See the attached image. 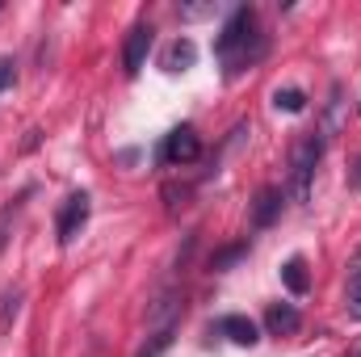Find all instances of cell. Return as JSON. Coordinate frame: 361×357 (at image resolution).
Returning <instances> with one entry per match:
<instances>
[{
    "label": "cell",
    "instance_id": "obj_1",
    "mask_svg": "<svg viewBox=\"0 0 361 357\" xmlns=\"http://www.w3.org/2000/svg\"><path fill=\"white\" fill-rule=\"evenodd\" d=\"M265 51H269V38L261 34L257 8L240 4V8L227 17V25L219 30V38H214V55H219V63L227 68V76H235V72L252 68L257 59H265Z\"/></svg>",
    "mask_w": 361,
    "mask_h": 357
},
{
    "label": "cell",
    "instance_id": "obj_2",
    "mask_svg": "<svg viewBox=\"0 0 361 357\" xmlns=\"http://www.w3.org/2000/svg\"><path fill=\"white\" fill-rule=\"evenodd\" d=\"M319 156H324V139L319 135H302L294 143V152H290V198L298 206H307V198H311V177H315Z\"/></svg>",
    "mask_w": 361,
    "mask_h": 357
},
{
    "label": "cell",
    "instance_id": "obj_3",
    "mask_svg": "<svg viewBox=\"0 0 361 357\" xmlns=\"http://www.w3.org/2000/svg\"><path fill=\"white\" fill-rule=\"evenodd\" d=\"M160 156H164L169 164H180V169H185V164H197V160H202V139H197V131H193V126H177V131H169Z\"/></svg>",
    "mask_w": 361,
    "mask_h": 357
},
{
    "label": "cell",
    "instance_id": "obj_4",
    "mask_svg": "<svg viewBox=\"0 0 361 357\" xmlns=\"http://www.w3.org/2000/svg\"><path fill=\"white\" fill-rule=\"evenodd\" d=\"M89 193H72L63 206H59V219H55V231H59V244H72L76 236H80V227L89 223Z\"/></svg>",
    "mask_w": 361,
    "mask_h": 357
},
{
    "label": "cell",
    "instance_id": "obj_5",
    "mask_svg": "<svg viewBox=\"0 0 361 357\" xmlns=\"http://www.w3.org/2000/svg\"><path fill=\"white\" fill-rule=\"evenodd\" d=\"M152 38H156V30H152L147 21L130 25V34H126V47H122V72H126V76H139V72H143V63H147V51H152Z\"/></svg>",
    "mask_w": 361,
    "mask_h": 357
},
{
    "label": "cell",
    "instance_id": "obj_6",
    "mask_svg": "<svg viewBox=\"0 0 361 357\" xmlns=\"http://www.w3.org/2000/svg\"><path fill=\"white\" fill-rule=\"evenodd\" d=\"M219 332H223L227 341H235V345H248V349L261 341V328H257L248 315H223V320H219Z\"/></svg>",
    "mask_w": 361,
    "mask_h": 357
},
{
    "label": "cell",
    "instance_id": "obj_7",
    "mask_svg": "<svg viewBox=\"0 0 361 357\" xmlns=\"http://www.w3.org/2000/svg\"><path fill=\"white\" fill-rule=\"evenodd\" d=\"M265 328H269L273 337H294L302 328V315L290 303H273L269 311H265Z\"/></svg>",
    "mask_w": 361,
    "mask_h": 357
},
{
    "label": "cell",
    "instance_id": "obj_8",
    "mask_svg": "<svg viewBox=\"0 0 361 357\" xmlns=\"http://www.w3.org/2000/svg\"><path fill=\"white\" fill-rule=\"evenodd\" d=\"M277 214H281V189L265 185V189L252 198V227H257V231H261V227H269Z\"/></svg>",
    "mask_w": 361,
    "mask_h": 357
},
{
    "label": "cell",
    "instance_id": "obj_9",
    "mask_svg": "<svg viewBox=\"0 0 361 357\" xmlns=\"http://www.w3.org/2000/svg\"><path fill=\"white\" fill-rule=\"evenodd\" d=\"M281 282H286V290H290V294H307V290H311L307 261H302V257H290V261L281 265Z\"/></svg>",
    "mask_w": 361,
    "mask_h": 357
},
{
    "label": "cell",
    "instance_id": "obj_10",
    "mask_svg": "<svg viewBox=\"0 0 361 357\" xmlns=\"http://www.w3.org/2000/svg\"><path fill=\"white\" fill-rule=\"evenodd\" d=\"M193 59H197V47H193L189 38H177V42L169 47V55H164V68H169V72H185V68H193Z\"/></svg>",
    "mask_w": 361,
    "mask_h": 357
},
{
    "label": "cell",
    "instance_id": "obj_11",
    "mask_svg": "<svg viewBox=\"0 0 361 357\" xmlns=\"http://www.w3.org/2000/svg\"><path fill=\"white\" fill-rule=\"evenodd\" d=\"M21 303H25V294L17 290V286H8L4 294H0V337L13 328V320L21 315Z\"/></svg>",
    "mask_w": 361,
    "mask_h": 357
},
{
    "label": "cell",
    "instance_id": "obj_12",
    "mask_svg": "<svg viewBox=\"0 0 361 357\" xmlns=\"http://www.w3.org/2000/svg\"><path fill=\"white\" fill-rule=\"evenodd\" d=\"M30 193H34V189H25V193H21V198H17V202H8V206H4V210H0V253H4V248H8V236H13V219H17V214H21V202H25V198H30Z\"/></svg>",
    "mask_w": 361,
    "mask_h": 357
},
{
    "label": "cell",
    "instance_id": "obj_13",
    "mask_svg": "<svg viewBox=\"0 0 361 357\" xmlns=\"http://www.w3.org/2000/svg\"><path fill=\"white\" fill-rule=\"evenodd\" d=\"M273 105L286 109V114H302L307 109V92L302 89H277L273 92Z\"/></svg>",
    "mask_w": 361,
    "mask_h": 357
},
{
    "label": "cell",
    "instance_id": "obj_14",
    "mask_svg": "<svg viewBox=\"0 0 361 357\" xmlns=\"http://www.w3.org/2000/svg\"><path fill=\"white\" fill-rule=\"evenodd\" d=\"M240 257H248V240H240V244H231V248H223V253H214L210 257V269L214 273H223V269H231Z\"/></svg>",
    "mask_w": 361,
    "mask_h": 357
},
{
    "label": "cell",
    "instance_id": "obj_15",
    "mask_svg": "<svg viewBox=\"0 0 361 357\" xmlns=\"http://www.w3.org/2000/svg\"><path fill=\"white\" fill-rule=\"evenodd\" d=\"M349 311L361 320V269L353 273V282H349Z\"/></svg>",
    "mask_w": 361,
    "mask_h": 357
},
{
    "label": "cell",
    "instance_id": "obj_16",
    "mask_svg": "<svg viewBox=\"0 0 361 357\" xmlns=\"http://www.w3.org/2000/svg\"><path fill=\"white\" fill-rule=\"evenodd\" d=\"M177 13L180 17H210V13H219V4H180Z\"/></svg>",
    "mask_w": 361,
    "mask_h": 357
},
{
    "label": "cell",
    "instance_id": "obj_17",
    "mask_svg": "<svg viewBox=\"0 0 361 357\" xmlns=\"http://www.w3.org/2000/svg\"><path fill=\"white\" fill-rule=\"evenodd\" d=\"M13 80H17V63H13V59H0V92L8 89Z\"/></svg>",
    "mask_w": 361,
    "mask_h": 357
},
{
    "label": "cell",
    "instance_id": "obj_18",
    "mask_svg": "<svg viewBox=\"0 0 361 357\" xmlns=\"http://www.w3.org/2000/svg\"><path fill=\"white\" fill-rule=\"evenodd\" d=\"M349 185H353V189H361V156L353 160V169H349Z\"/></svg>",
    "mask_w": 361,
    "mask_h": 357
},
{
    "label": "cell",
    "instance_id": "obj_19",
    "mask_svg": "<svg viewBox=\"0 0 361 357\" xmlns=\"http://www.w3.org/2000/svg\"><path fill=\"white\" fill-rule=\"evenodd\" d=\"M353 357H361V345H357V349H353Z\"/></svg>",
    "mask_w": 361,
    "mask_h": 357
}]
</instances>
